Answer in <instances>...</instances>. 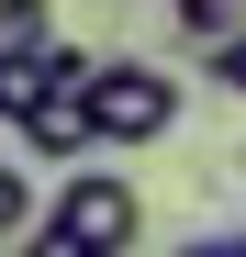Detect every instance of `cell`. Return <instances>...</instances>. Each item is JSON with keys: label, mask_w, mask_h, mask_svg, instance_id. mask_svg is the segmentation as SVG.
<instances>
[{"label": "cell", "mask_w": 246, "mask_h": 257, "mask_svg": "<svg viewBox=\"0 0 246 257\" xmlns=\"http://www.w3.org/2000/svg\"><path fill=\"white\" fill-rule=\"evenodd\" d=\"M235 12H246V0H168V23L190 34V45H213V34H235Z\"/></svg>", "instance_id": "obj_6"}, {"label": "cell", "mask_w": 246, "mask_h": 257, "mask_svg": "<svg viewBox=\"0 0 246 257\" xmlns=\"http://www.w3.org/2000/svg\"><path fill=\"white\" fill-rule=\"evenodd\" d=\"M179 257H235V246H224V235H190V246H179Z\"/></svg>", "instance_id": "obj_9"}, {"label": "cell", "mask_w": 246, "mask_h": 257, "mask_svg": "<svg viewBox=\"0 0 246 257\" xmlns=\"http://www.w3.org/2000/svg\"><path fill=\"white\" fill-rule=\"evenodd\" d=\"M0 34H56V0H0Z\"/></svg>", "instance_id": "obj_8"}, {"label": "cell", "mask_w": 246, "mask_h": 257, "mask_svg": "<svg viewBox=\"0 0 246 257\" xmlns=\"http://www.w3.org/2000/svg\"><path fill=\"white\" fill-rule=\"evenodd\" d=\"M101 56L90 45H67V34H0V123H23L34 101H56V90H78Z\"/></svg>", "instance_id": "obj_3"}, {"label": "cell", "mask_w": 246, "mask_h": 257, "mask_svg": "<svg viewBox=\"0 0 246 257\" xmlns=\"http://www.w3.org/2000/svg\"><path fill=\"white\" fill-rule=\"evenodd\" d=\"M34 224H45V190H34V168H23V157H0V246L34 235Z\"/></svg>", "instance_id": "obj_5"}, {"label": "cell", "mask_w": 246, "mask_h": 257, "mask_svg": "<svg viewBox=\"0 0 246 257\" xmlns=\"http://www.w3.org/2000/svg\"><path fill=\"white\" fill-rule=\"evenodd\" d=\"M45 235H67L78 257H123L146 235V190L123 179V168H90V157H78L56 179V201H45Z\"/></svg>", "instance_id": "obj_2"}, {"label": "cell", "mask_w": 246, "mask_h": 257, "mask_svg": "<svg viewBox=\"0 0 246 257\" xmlns=\"http://www.w3.org/2000/svg\"><path fill=\"white\" fill-rule=\"evenodd\" d=\"M201 78H213V90H246V23H235V34H213V45H201Z\"/></svg>", "instance_id": "obj_7"}, {"label": "cell", "mask_w": 246, "mask_h": 257, "mask_svg": "<svg viewBox=\"0 0 246 257\" xmlns=\"http://www.w3.org/2000/svg\"><path fill=\"white\" fill-rule=\"evenodd\" d=\"M78 101H90V135L101 146H168L179 135V78L157 56H101L78 78Z\"/></svg>", "instance_id": "obj_1"}, {"label": "cell", "mask_w": 246, "mask_h": 257, "mask_svg": "<svg viewBox=\"0 0 246 257\" xmlns=\"http://www.w3.org/2000/svg\"><path fill=\"white\" fill-rule=\"evenodd\" d=\"M224 246H235V257H246V235H224Z\"/></svg>", "instance_id": "obj_10"}, {"label": "cell", "mask_w": 246, "mask_h": 257, "mask_svg": "<svg viewBox=\"0 0 246 257\" xmlns=\"http://www.w3.org/2000/svg\"><path fill=\"white\" fill-rule=\"evenodd\" d=\"M12 135H23L34 157H45V168H78V157H101V135H90V101H78V90H56V101H34V112L12 123Z\"/></svg>", "instance_id": "obj_4"}]
</instances>
